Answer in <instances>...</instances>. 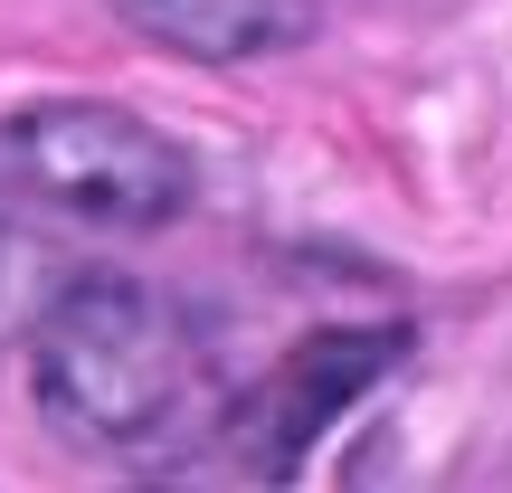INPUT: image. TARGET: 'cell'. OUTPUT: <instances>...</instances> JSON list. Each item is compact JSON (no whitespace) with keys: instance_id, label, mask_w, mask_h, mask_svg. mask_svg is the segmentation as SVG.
Instances as JSON below:
<instances>
[{"instance_id":"6da1fadb","label":"cell","mask_w":512,"mask_h":493,"mask_svg":"<svg viewBox=\"0 0 512 493\" xmlns=\"http://www.w3.org/2000/svg\"><path fill=\"white\" fill-rule=\"evenodd\" d=\"M200 342L181 304L143 275H76L29 323V399L57 437L95 456H133L190 408Z\"/></svg>"},{"instance_id":"7a4b0ae2","label":"cell","mask_w":512,"mask_h":493,"mask_svg":"<svg viewBox=\"0 0 512 493\" xmlns=\"http://www.w3.org/2000/svg\"><path fill=\"white\" fill-rule=\"evenodd\" d=\"M0 190H10V209H48L76 228H162L190 209L200 171L133 105L57 95V105H29L0 124Z\"/></svg>"},{"instance_id":"3957f363","label":"cell","mask_w":512,"mask_h":493,"mask_svg":"<svg viewBox=\"0 0 512 493\" xmlns=\"http://www.w3.org/2000/svg\"><path fill=\"white\" fill-rule=\"evenodd\" d=\"M399 351H408L399 323H380V332H313V342H294L285 361H275L266 380L219 418V437H209V446H219V465L238 484H294L313 446H323L332 427H342L351 408L399 370Z\"/></svg>"},{"instance_id":"277c9868","label":"cell","mask_w":512,"mask_h":493,"mask_svg":"<svg viewBox=\"0 0 512 493\" xmlns=\"http://www.w3.org/2000/svg\"><path fill=\"white\" fill-rule=\"evenodd\" d=\"M114 19L190 67H266L323 29V0H114Z\"/></svg>"},{"instance_id":"5b68a950","label":"cell","mask_w":512,"mask_h":493,"mask_svg":"<svg viewBox=\"0 0 512 493\" xmlns=\"http://www.w3.org/2000/svg\"><path fill=\"white\" fill-rule=\"evenodd\" d=\"M0 209H10V190H0Z\"/></svg>"}]
</instances>
